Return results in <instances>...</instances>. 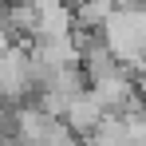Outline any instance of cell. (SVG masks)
<instances>
[{
  "instance_id": "obj_4",
  "label": "cell",
  "mask_w": 146,
  "mask_h": 146,
  "mask_svg": "<svg viewBox=\"0 0 146 146\" xmlns=\"http://www.w3.org/2000/svg\"><path fill=\"white\" fill-rule=\"evenodd\" d=\"M138 146H146V142H138Z\"/></svg>"
},
{
  "instance_id": "obj_1",
  "label": "cell",
  "mask_w": 146,
  "mask_h": 146,
  "mask_svg": "<svg viewBox=\"0 0 146 146\" xmlns=\"http://www.w3.org/2000/svg\"><path fill=\"white\" fill-rule=\"evenodd\" d=\"M103 119H107V111H103V103H99V95L91 91V87H87L83 95H75V99H71V107H67V115H63V122L71 126V134H75V138L95 134Z\"/></svg>"
},
{
  "instance_id": "obj_3",
  "label": "cell",
  "mask_w": 146,
  "mask_h": 146,
  "mask_svg": "<svg viewBox=\"0 0 146 146\" xmlns=\"http://www.w3.org/2000/svg\"><path fill=\"white\" fill-rule=\"evenodd\" d=\"M83 146H134V138H130V126L122 119H111V115H107V119L99 122L95 134L83 138Z\"/></svg>"
},
{
  "instance_id": "obj_2",
  "label": "cell",
  "mask_w": 146,
  "mask_h": 146,
  "mask_svg": "<svg viewBox=\"0 0 146 146\" xmlns=\"http://www.w3.org/2000/svg\"><path fill=\"white\" fill-rule=\"evenodd\" d=\"M115 0H83V4H75V28H83V32H103L107 20L115 16Z\"/></svg>"
}]
</instances>
